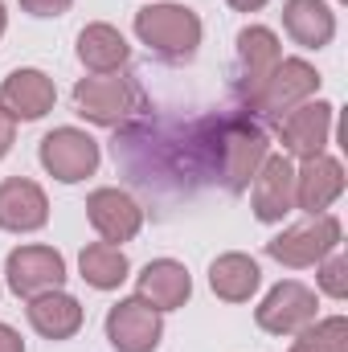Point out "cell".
<instances>
[{"mask_svg":"<svg viewBox=\"0 0 348 352\" xmlns=\"http://www.w3.org/2000/svg\"><path fill=\"white\" fill-rule=\"evenodd\" d=\"M135 37L160 54L164 62H193L197 50H201V16L188 8V4H176V0H164V4H144L131 21Z\"/></svg>","mask_w":348,"mask_h":352,"instance_id":"1","label":"cell"},{"mask_svg":"<svg viewBox=\"0 0 348 352\" xmlns=\"http://www.w3.org/2000/svg\"><path fill=\"white\" fill-rule=\"evenodd\" d=\"M283 29L303 50H324L336 37V12L328 0H283Z\"/></svg>","mask_w":348,"mask_h":352,"instance_id":"18","label":"cell"},{"mask_svg":"<svg viewBox=\"0 0 348 352\" xmlns=\"http://www.w3.org/2000/svg\"><path fill=\"white\" fill-rule=\"evenodd\" d=\"M144 94L123 74H90L74 82V111L94 127H119L131 111H140Z\"/></svg>","mask_w":348,"mask_h":352,"instance_id":"6","label":"cell"},{"mask_svg":"<svg viewBox=\"0 0 348 352\" xmlns=\"http://www.w3.org/2000/svg\"><path fill=\"white\" fill-rule=\"evenodd\" d=\"M12 144H17V123H12V119L0 111V160L12 152Z\"/></svg>","mask_w":348,"mask_h":352,"instance_id":"26","label":"cell"},{"mask_svg":"<svg viewBox=\"0 0 348 352\" xmlns=\"http://www.w3.org/2000/svg\"><path fill=\"white\" fill-rule=\"evenodd\" d=\"M299 352H348V320L345 316H328V320H312L303 332H295Z\"/></svg>","mask_w":348,"mask_h":352,"instance_id":"23","label":"cell"},{"mask_svg":"<svg viewBox=\"0 0 348 352\" xmlns=\"http://www.w3.org/2000/svg\"><path fill=\"white\" fill-rule=\"evenodd\" d=\"M29 307H25V316H29V328L41 336V340H70V336H78V328H83V320H87V311H83V303L70 295V291H45V295H33V299H25Z\"/></svg>","mask_w":348,"mask_h":352,"instance_id":"17","label":"cell"},{"mask_svg":"<svg viewBox=\"0 0 348 352\" xmlns=\"http://www.w3.org/2000/svg\"><path fill=\"white\" fill-rule=\"evenodd\" d=\"M345 197V164L328 152L299 160L295 168V209H303L307 217L328 213L336 201Z\"/></svg>","mask_w":348,"mask_h":352,"instance_id":"14","label":"cell"},{"mask_svg":"<svg viewBox=\"0 0 348 352\" xmlns=\"http://www.w3.org/2000/svg\"><path fill=\"white\" fill-rule=\"evenodd\" d=\"M213 148H217V173L221 184L230 192H242L250 188V180L259 173V164L270 156V140L259 123L250 119H226L213 135Z\"/></svg>","mask_w":348,"mask_h":352,"instance_id":"2","label":"cell"},{"mask_svg":"<svg viewBox=\"0 0 348 352\" xmlns=\"http://www.w3.org/2000/svg\"><path fill=\"white\" fill-rule=\"evenodd\" d=\"M332 127H336V107L324 102V98H307L291 111L279 115L274 123V135L283 144V156L291 160H312L320 152H328L332 144Z\"/></svg>","mask_w":348,"mask_h":352,"instance_id":"5","label":"cell"},{"mask_svg":"<svg viewBox=\"0 0 348 352\" xmlns=\"http://www.w3.org/2000/svg\"><path fill=\"white\" fill-rule=\"evenodd\" d=\"M4 283L17 299H33L45 291H58L66 283V258L54 246H17L4 258Z\"/></svg>","mask_w":348,"mask_h":352,"instance_id":"9","label":"cell"},{"mask_svg":"<svg viewBox=\"0 0 348 352\" xmlns=\"http://www.w3.org/2000/svg\"><path fill=\"white\" fill-rule=\"evenodd\" d=\"M250 209L262 226H279L295 213V164L283 152H270L250 180Z\"/></svg>","mask_w":348,"mask_h":352,"instance_id":"11","label":"cell"},{"mask_svg":"<svg viewBox=\"0 0 348 352\" xmlns=\"http://www.w3.org/2000/svg\"><path fill=\"white\" fill-rule=\"evenodd\" d=\"M37 160H41V168L54 176V180L78 184V180H87V176L98 173L102 152H98V140L90 131H83V127H54L41 140Z\"/></svg>","mask_w":348,"mask_h":352,"instance_id":"7","label":"cell"},{"mask_svg":"<svg viewBox=\"0 0 348 352\" xmlns=\"http://www.w3.org/2000/svg\"><path fill=\"white\" fill-rule=\"evenodd\" d=\"M209 287H213V295L226 299V303H250L262 287V270L250 254L230 250V254H217V258L209 263Z\"/></svg>","mask_w":348,"mask_h":352,"instance_id":"19","label":"cell"},{"mask_svg":"<svg viewBox=\"0 0 348 352\" xmlns=\"http://www.w3.org/2000/svg\"><path fill=\"white\" fill-rule=\"evenodd\" d=\"M50 221V197L29 176L0 180V230L4 234H37Z\"/></svg>","mask_w":348,"mask_h":352,"instance_id":"15","label":"cell"},{"mask_svg":"<svg viewBox=\"0 0 348 352\" xmlns=\"http://www.w3.org/2000/svg\"><path fill=\"white\" fill-rule=\"evenodd\" d=\"M291 352H299V349H291Z\"/></svg>","mask_w":348,"mask_h":352,"instance_id":"30","label":"cell"},{"mask_svg":"<svg viewBox=\"0 0 348 352\" xmlns=\"http://www.w3.org/2000/svg\"><path fill=\"white\" fill-rule=\"evenodd\" d=\"M87 221L94 226L98 242L123 246L144 230V205L123 188H94L87 197Z\"/></svg>","mask_w":348,"mask_h":352,"instance_id":"12","label":"cell"},{"mask_svg":"<svg viewBox=\"0 0 348 352\" xmlns=\"http://www.w3.org/2000/svg\"><path fill=\"white\" fill-rule=\"evenodd\" d=\"M4 29H8V12H4V0H0V37H4Z\"/></svg>","mask_w":348,"mask_h":352,"instance_id":"29","label":"cell"},{"mask_svg":"<svg viewBox=\"0 0 348 352\" xmlns=\"http://www.w3.org/2000/svg\"><path fill=\"white\" fill-rule=\"evenodd\" d=\"M340 238H345L340 217L336 213H316V217H307V221L287 226L283 234H274L266 242V254L274 263L291 266V270H307V266L320 263L324 254H332L340 246Z\"/></svg>","mask_w":348,"mask_h":352,"instance_id":"3","label":"cell"},{"mask_svg":"<svg viewBox=\"0 0 348 352\" xmlns=\"http://www.w3.org/2000/svg\"><path fill=\"white\" fill-rule=\"evenodd\" d=\"M0 352H25V340L12 324H0Z\"/></svg>","mask_w":348,"mask_h":352,"instance_id":"27","label":"cell"},{"mask_svg":"<svg viewBox=\"0 0 348 352\" xmlns=\"http://www.w3.org/2000/svg\"><path fill=\"white\" fill-rule=\"evenodd\" d=\"M102 328H107V340L115 352H156L164 340V311H156L140 295H131L107 311Z\"/></svg>","mask_w":348,"mask_h":352,"instance_id":"10","label":"cell"},{"mask_svg":"<svg viewBox=\"0 0 348 352\" xmlns=\"http://www.w3.org/2000/svg\"><path fill=\"white\" fill-rule=\"evenodd\" d=\"M135 295L148 307H156V311H176L193 295V274H188V266L176 263V258H152L135 274Z\"/></svg>","mask_w":348,"mask_h":352,"instance_id":"16","label":"cell"},{"mask_svg":"<svg viewBox=\"0 0 348 352\" xmlns=\"http://www.w3.org/2000/svg\"><path fill=\"white\" fill-rule=\"evenodd\" d=\"M283 50H279V33L266 25H246L238 33V66H242V98L259 87L262 78L279 66Z\"/></svg>","mask_w":348,"mask_h":352,"instance_id":"21","label":"cell"},{"mask_svg":"<svg viewBox=\"0 0 348 352\" xmlns=\"http://www.w3.org/2000/svg\"><path fill=\"white\" fill-rule=\"evenodd\" d=\"M316 311H320L316 291L299 278H283L262 295V303L254 307V324L270 336H295L316 320Z\"/></svg>","mask_w":348,"mask_h":352,"instance_id":"8","label":"cell"},{"mask_svg":"<svg viewBox=\"0 0 348 352\" xmlns=\"http://www.w3.org/2000/svg\"><path fill=\"white\" fill-rule=\"evenodd\" d=\"M127 58H131V45L115 25L94 21L78 33V62L90 74H119L127 66Z\"/></svg>","mask_w":348,"mask_h":352,"instance_id":"20","label":"cell"},{"mask_svg":"<svg viewBox=\"0 0 348 352\" xmlns=\"http://www.w3.org/2000/svg\"><path fill=\"white\" fill-rule=\"evenodd\" d=\"M320 82L324 78H320V70L307 58H279V66L246 94V107L259 111V115H283V111L316 98Z\"/></svg>","mask_w":348,"mask_h":352,"instance_id":"4","label":"cell"},{"mask_svg":"<svg viewBox=\"0 0 348 352\" xmlns=\"http://www.w3.org/2000/svg\"><path fill=\"white\" fill-rule=\"evenodd\" d=\"M340 4H345V0H340Z\"/></svg>","mask_w":348,"mask_h":352,"instance_id":"31","label":"cell"},{"mask_svg":"<svg viewBox=\"0 0 348 352\" xmlns=\"http://www.w3.org/2000/svg\"><path fill=\"white\" fill-rule=\"evenodd\" d=\"M226 4H230L234 12H259V8L270 4V0H226Z\"/></svg>","mask_w":348,"mask_h":352,"instance_id":"28","label":"cell"},{"mask_svg":"<svg viewBox=\"0 0 348 352\" xmlns=\"http://www.w3.org/2000/svg\"><path fill=\"white\" fill-rule=\"evenodd\" d=\"M70 4H74V0H21V8H25L29 16H41V21H50V16H66Z\"/></svg>","mask_w":348,"mask_h":352,"instance_id":"25","label":"cell"},{"mask_svg":"<svg viewBox=\"0 0 348 352\" xmlns=\"http://www.w3.org/2000/svg\"><path fill=\"white\" fill-rule=\"evenodd\" d=\"M54 102H58V87L37 66H21L0 82V111L12 123H37L54 111Z\"/></svg>","mask_w":348,"mask_h":352,"instance_id":"13","label":"cell"},{"mask_svg":"<svg viewBox=\"0 0 348 352\" xmlns=\"http://www.w3.org/2000/svg\"><path fill=\"white\" fill-rule=\"evenodd\" d=\"M78 274L83 283L94 291H119L131 274V263L123 254V246H111V242H90L78 254Z\"/></svg>","mask_w":348,"mask_h":352,"instance_id":"22","label":"cell"},{"mask_svg":"<svg viewBox=\"0 0 348 352\" xmlns=\"http://www.w3.org/2000/svg\"><path fill=\"white\" fill-rule=\"evenodd\" d=\"M316 283H320V291H324L328 299H336V303L348 299V258L340 254V246L316 263Z\"/></svg>","mask_w":348,"mask_h":352,"instance_id":"24","label":"cell"}]
</instances>
